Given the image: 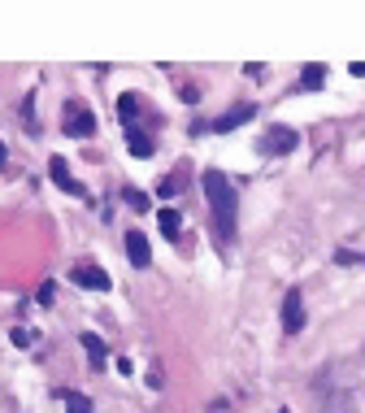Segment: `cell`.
Here are the masks:
<instances>
[{"label":"cell","mask_w":365,"mask_h":413,"mask_svg":"<svg viewBox=\"0 0 365 413\" xmlns=\"http://www.w3.org/2000/svg\"><path fill=\"white\" fill-rule=\"evenodd\" d=\"M205 196H209V209H213V222H218V239L230 244L235 239V187L222 170H205Z\"/></svg>","instance_id":"cell-1"},{"label":"cell","mask_w":365,"mask_h":413,"mask_svg":"<svg viewBox=\"0 0 365 413\" xmlns=\"http://www.w3.org/2000/svg\"><path fill=\"white\" fill-rule=\"evenodd\" d=\"M283 330H287V335H300V330H305V296L296 287L283 296Z\"/></svg>","instance_id":"cell-2"},{"label":"cell","mask_w":365,"mask_h":413,"mask_svg":"<svg viewBox=\"0 0 365 413\" xmlns=\"http://www.w3.org/2000/svg\"><path fill=\"white\" fill-rule=\"evenodd\" d=\"M296 144H300V135H296L291 126H274L270 135H265V144H261V153H274V157H287V153H296Z\"/></svg>","instance_id":"cell-3"},{"label":"cell","mask_w":365,"mask_h":413,"mask_svg":"<svg viewBox=\"0 0 365 413\" xmlns=\"http://www.w3.org/2000/svg\"><path fill=\"white\" fill-rule=\"evenodd\" d=\"M65 135H78V140H87V135H96V118L87 109H78V105H70L65 109Z\"/></svg>","instance_id":"cell-4"},{"label":"cell","mask_w":365,"mask_h":413,"mask_svg":"<svg viewBox=\"0 0 365 413\" xmlns=\"http://www.w3.org/2000/svg\"><path fill=\"white\" fill-rule=\"evenodd\" d=\"M126 261L135 270H148L153 266V248H148V235H139V230H130L126 235Z\"/></svg>","instance_id":"cell-5"},{"label":"cell","mask_w":365,"mask_h":413,"mask_svg":"<svg viewBox=\"0 0 365 413\" xmlns=\"http://www.w3.org/2000/svg\"><path fill=\"white\" fill-rule=\"evenodd\" d=\"M70 283L87 287V292H109V274L96 270V266H78V270H70Z\"/></svg>","instance_id":"cell-6"},{"label":"cell","mask_w":365,"mask_h":413,"mask_svg":"<svg viewBox=\"0 0 365 413\" xmlns=\"http://www.w3.org/2000/svg\"><path fill=\"white\" fill-rule=\"evenodd\" d=\"M257 118V109L253 105H239V109H230V113H222L218 122H213L209 130H218V135H226V130H235V126H244V122H253Z\"/></svg>","instance_id":"cell-7"},{"label":"cell","mask_w":365,"mask_h":413,"mask_svg":"<svg viewBox=\"0 0 365 413\" xmlns=\"http://www.w3.org/2000/svg\"><path fill=\"white\" fill-rule=\"evenodd\" d=\"M48 170H53V183L57 187H65V192H74V196H83V183H78V178L70 174V165H65L61 157H53V161H48Z\"/></svg>","instance_id":"cell-8"},{"label":"cell","mask_w":365,"mask_h":413,"mask_svg":"<svg viewBox=\"0 0 365 413\" xmlns=\"http://www.w3.org/2000/svg\"><path fill=\"white\" fill-rule=\"evenodd\" d=\"M78 344H83V348H87V357H92V366H105V357H109V348H105V339H101V335H92V330H87V335H83Z\"/></svg>","instance_id":"cell-9"},{"label":"cell","mask_w":365,"mask_h":413,"mask_svg":"<svg viewBox=\"0 0 365 413\" xmlns=\"http://www.w3.org/2000/svg\"><path fill=\"white\" fill-rule=\"evenodd\" d=\"M126 148H130L135 157H153V140H148L144 130H130V135H126Z\"/></svg>","instance_id":"cell-10"},{"label":"cell","mask_w":365,"mask_h":413,"mask_svg":"<svg viewBox=\"0 0 365 413\" xmlns=\"http://www.w3.org/2000/svg\"><path fill=\"white\" fill-rule=\"evenodd\" d=\"M61 401H65V409L70 413H92V401L83 391H61Z\"/></svg>","instance_id":"cell-11"},{"label":"cell","mask_w":365,"mask_h":413,"mask_svg":"<svg viewBox=\"0 0 365 413\" xmlns=\"http://www.w3.org/2000/svg\"><path fill=\"white\" fill-rule=\"evenodd\" d=\"M161 230H165V235H178V226H182V218H178V209H161Z\"/></svg>","instance_id":"cell-12"},{"label":"cell","mask_w":365,"mask_h":413,"mask_svg":"<svg viewBox=\"0 0 365 413\" xmlns=\"http://www.w3.org/2000/svg\"><path fill=\"white\" fill-rule=\"evenodd\" d=\"M300 83H305V87H313V92H318L322 83H326V70H322V65H309V70L300 74Z\"/></svg>","instance_id":"cell-13"},{"label":"cell","mask_w":365,"mask_h":413,"mask_svg":"<svg viewBox=\"0 0 365 413\" xmlns=\"http://www.w3.org/2000/svg\"><path fill=\"white\" fill-rule=\"evenodd\" d=\"M118 113H122V118L130 122V118H135V113H139V96H135V92H126L122 101H118Z\"/></svg>","instance_id":"cell-14"},{"label":"cell","mask_w":365,"mask_h":413,"mask_svg":"<svg viewBox=\"0 0 365 413\" xmlns=\"http://www.w3.org/2000/svg\"><path fill=\"white\" fill-rule=\"evenodd\" d=\"M182 192V174H174V178H161V196L170 201V196H178Z\"/></svg>","instance_id":"cell-15"},{"label":"cell","mask_w":365,"mask_h":413,"mask_svg":"<svg viewBox=\"0 0 365 413\" xmlns=\"http://www.w3.org/2000/svg\"><path fill=\"white\" fill-rule=\"evenodd\" d=\"M126 205L139 213V209H148V196H144V192H135V187H126Z\"/></svg>","instance_id":"cell-16"},{"label":"cell","mask_w":365,"mask_h":413,"mask_svg":"<svg viewBox=\"0 0 365 413\" xmlns=\"http://www.w3.org/2000/svg\"><path fill=\"white\" fill-rule=\"evenodd\" d=\"M13 344H18V348H31V344H35V335H31V330H13Z\"/></svg>","instance_id":"cell-17"},{"label":"cell","mask_w":365,"mask_h":413,"mask_svg":"<svg viewBox=\"0 0 365 413\" xmlns=\"http://www.w3.org/2000/svg\"><path fill=\"white\" fill-rule=\"evenodd\" d=\"M353 74H357V78H365V61H353Z\"/></svg>","instance_id":"cell-18"},{"label":"cell","mask_w":365,"mask_h":413,"mask_svg":"<svg viewBox=\"0 0 365 413\" xmlns=\"http://www.w3.org/2000/svg\"><path fill=\"white\" fill-rule=\"evenodd\" d=\"M0 161H5V144H0Z\"/></svg>","instance_id":"cell-19"}]
</instances>
